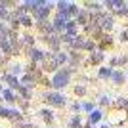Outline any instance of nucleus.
Listing matches in <instances>:
<instances>
[{"instance_id": "423d86ee", "label": "nucleus", "mask_w": 128, "mask_h": 128, "mask_svg": "<svg viewBox=\"0 0 128 128\" xmlns=\"http://www.w3.org/2000/svg\"><path fill=\"white\" fill-rule=\"evenodd\" d=\"M0 117L4 118H17V120H21V113L17 111V109H6V107H0Z\"/></svg>"}, {"instance_id": "a878e982", "label": "nucleus", "mask_w": 128, "mask_h": 128, "mask_svg": "<svg viewBox=\"0 0 128 128\" xmlns=\"http://www.w3.org/2000/svg\"><path fill=\"white\" fill-rule=\"evenodd\" d=\"M80 107H82V109H84V111H94V103H84V105H80Z\"/></svg>"}, {"instance_id": "20e7f679", "label": "nucleus", "mask_w": 128, "mask_h": 128, "mask_svg": "<svg viewBox=\"0 0 128 128\" xmlns=\"http://www.w3.org/2000/svg\"><path fill=\"white\" fill-rule=\"evenodd\" d=\"M27 56H29V59H31V63H42L44 58H46V52H42V50L38 48H29L27 50Z\"/></svg>"}, {"instance_id": "ddd939ff", "label": "nucleus", "mask_w": 128, "mask_h": 128, "mask_svg": "<svg viewBox=\"0 0 128 128\" xmlns=\"http://www.w3.org/2000/svg\"><path fill=\"white\" fill-rule=\"evenodd\" d=\"M102 111H96V109H94V111L90 113V117H88V124H96V122H100V120H102Z\"/></svg>"}, {"instance_id": "4468645a", "label": "nucleus", "mask_w": 128, "mask_h": 128, "mask_svg": "<svg viewBox=\"0 0 128 128\" xmlns=\"http://www.w3.org/2000/svg\"><path fill=\"white\" fill-rule=\"evenodd\" d=\"M40 117L46 120V124H52L54 122V113L50 109H40Z\"/></svg>"}, {"instance_id": "39448f33", "label": "nucleus", "mask_w": 128, "mask_h": 128, "mask_svg": "<svg viewBox=\"0 0 128 128\" xmlns=\"http://www.w3.org/2000/svg\"><path fill=\"white\" fill-rule=\"evenodd\" d=\"M58 61L54 58V54H46V58L42 61V71H58Z\"/></svg>"}, {"instance_id": "a211bd4d", "label": "nucleus", "mask_w": 128, "mask_h": 128, "mask_svg": "<svg viewBox=\"0 0 128 128\" xmlns=\"http://www.w3.org/2000/svg\"><path fill=\"white\" fill-rule=\"evenodd\" d=\"M54 58H56L58 65H61V63H67V59H69V56H67L65 52H58V54H54Z\"/></svg>"}, {"instance_id": "dca6fc26", "label": "nucleus", "mask_w": 128, "mask_h": 128, "mask_svg": "<svg viewBox=\"0 0 128 128\" xmlns=\"http://www.w3.org/2000/svg\"><path fill=\"white\" fill-rule=\"evenodd\" d=\"M102 59H103V52H102V50H98V52H94V54L90 56L88 63H100Z\"/></svg>"}, {"instance_id": "9b49d317", "label": "nucleus", "mask_w": 128, "mask_h": 128, "mask_svg": "<svg viewBox=\"0 0 128 128\" xmlns=\"http://www.w3.org/2000/svg\"><path fill=\"white\" fill-rule=\"evenodd\" d=\"M2 98H4L8 103H16L19 98H17V94H14V90H2Z\"/></svg>"}, {"instance_id": "393cba45", "label": "nucleus", "mask_w": 128, "mask_h": 128, "mask_svg": "<svg viewBox=\"0 0 128 128\" xmlns=\"http://www.w3.org/2000/svg\"><path fill=\"white\" fill-rule=\"evenodd\" d=\"M75 94H76V96H84L86 88H84V86H75Z\"/></svg>"}, {"instance_id": "2f4dec72", "label": "nucleus", "mask_w": 128, "mask_h": 128, "mask_svg": "<svg viewBox=\"0 0 128 128\" xmlns=\"http://www.w3.org/2000/svg\"><path fill=\"white\" fill-rule=\"evenodd\" d=\"M0 92H2V84H0Z\"/></svg>"}, {"instance_id": "6ab92c4d", "label": "nucleus", "mask_w": 128, "mask_h": 128, "mask_svg": "<svg viewBox=\"0 0 128 128\" xmlns=\"http://www.w3.org/2000/svg\"><path fill=\"white\" fill-rule=\"evenodd\" d=\"M17 92L21 94V98H19V100H25V102H29V100H31V90H27V88H23V86H19V88H17Z\"/></svg>"}, {"instance_id": "f3484780", "label": "nucleus", "mask_w": 128, "mask_h": 128, "mask_svg": "<svg viewBox=\"0 0 128 128\" xmlns=\"http://www.w3.org/2000/svg\"><path fill=\"white\" fill-rule=\"evenodd\" d=\"M6 6H14V2H0V19L8 17V8Z\"/></svg>"}, {"instance_id": "2eb2a0df", "label": "nucleus", "mask_w": 128, "mask_h": 128, "mask_svg": "<svg viewBox=\"0 0 128 128\" xmlns=\"http://www.w3.org/2000/svg\"><path fill=\"white\" fill-rule=\"evenodd\" d=\"M111 78H113V82H115V84H122L124 80H126V76H124L122 73H120V71H113Z\"/></svg>"}, {"instance_id": "4be33fe9", "label": "nucleus", "mask_w": 128, "mask_h": 128, "mask_svg": "<svg viewBox=\"0 0 128 128\" xmlns=\"http://www.w3.org/2000/svg\"><path fill=\"white\" fill-rule=\"evenodd\" d=\"M8 32H10V29H8V27H6L4 23H0V42H2V40H6Z\"/></svg>"}, {"instance_id": "cd10ccee", "label": "nucleus", "mask_w": 128, "mask_h": 128, "mask_svg": "<svg viewBox=\"0 0 128 128\" xmlns=\"http://www.w3.org/2000/svg\"><path fill=\"white\" fill-rule=\"evenodd\" d=\"M17 128H34V126L29 124V122H19V124H17Z\"/></svg>"}, {"instance_id": "6e6552de", "label": "nucleus", "mask_w": 128, "mask_h": 128, "mask_svg": "<svg viewBox=\"0 0 128 128\" xmlns=\"http://www.w3.org/2000/svg\"><path fill=\"white\" fill-rule=\"evenodd\" d=\"M76 32H78V25L75 23V19H71V21H67V27H65V34H69V36L75 38Z\"/></svg>"}, {"instance_id": "0eeeda50", "label": "nucleus", "mask_w": 128, "mask_h": 128, "mask_svg": "<svg viewBox=\"0 0 128 128\" xmlns=\"http://www.w3.org/2000/svg\"><path fill=\"white\" fill-rule=\"evenodd\" d=\"M2 80L10 84V90H17V88L21 86V84H19V78H17V76H14V75H10V73H6V75L2 76Z\"/></svg>"}, {"instance_id": "bb28decb", "label": "nucleus", "mask_w": 128, "mask_h": 128, "mask_svg": "<svg viewBox=\"0 0 128 128\" xmlns=\"http://www.w3.org/2000/svg\"><path fill=\"white\" fill-rule=\"evenodd\" d=\"M120 38H122L124 42H128V29H124V31L120 32Z\"/></svg>"}, {"instance_id": "f8f14e48", "label": "nucleus", "mask_w": 128, "mask_h": 128, "mask_svg": "<svg viewBox=\"0 0 128 128\" xmlns=\"http://www.w3.org/2000/svg\"><path fill=\"white\" fill-rule=\"evenodd\" d=\"M17 23H19V25H23V27H27V29H31V27L34 25V19L27 14V16H21V17H19V19H17Z\"/></svg>"}, {"instance_id": "f03ea898", "label": "nucleus", "mask_w": 128, "mask_h": 128, "mask_svg": "<svg viewBox=\"0 0 128 128\" xmlns=\"http://www.w3.org/2000/svg\"><path fill=\"white\" fill-rule=\"evenodd\" d=\"M52 2H42V6H38L36 10L32 12V19L34 21H48V16H50V12H52Z\"/></svg>"}, {"instance_id": "c85d7f7f", "label": "nucleus", "mask_w": 128, "mask_h": 128, "mask_svg": "<svg viewBox=\"0 0 128 128\" xmlns=\"http://www.w3.org/2000/svg\"><path fill=\"white\" fill-rule=\"evenodd\" d=\"M100 103H102V105H107V103H109V98H107V96H103L102 100H100Z\"/></svg>"}, {"instance_id": "1a4fd4ad", "label": "nucleus", "mask_w": 128, "mask_h": 128, "mask_svg": "<svg viewBox=\"0 0 128 128\" xmlns=\"http://www.w3.org/2000/svg\"><path fill=\"white\" fill-rule=\"evenodd\" d=\"M19 44H23V46H25L27 50H29V48H32V46H34V36L27 32V34H23V36L19 38Z\"/></svg>"}, {"instance_id": "aec40b11", "label": "nucleus", "mask_w": 128, "mask_h": 128, "mask_svg": "<svg viewBox=\"0 0 128 128\" xmlns=\"http://www.w3.org/2000/svg\"><path fill=\"white\" fill-rule=\"evenodd\" d=\"M111 75H113L111 67H102L100 69V78H111Z\"/></svg>"}, {"instance_id": "9d476101", "label": "nucleus", "mask_w": 128, "mask_h": 128, "mask_svg": "<svg viewBox=\"0 0 128 128\" xmlns=\"http://www.w3.org/2000/svg\"><path fill=\"white\" fill-rule=\"evenodd\" d=\"M75 23H76V25H88V23H90V16H88V12H78Z\"/></svg>"}, {"instance_id": "412c9836", "label": "nucleus", "mask_w": 128, "mask_h": 128, "mask_svg": "<svg viewBox=\"0 0 128 128\" xmlns=\"http://www.w3.org/2000/svg\"><path fill=\"white\" fill-rule=\"evenodd\" d=\"M69 126H71V128H82V120H80L78 115H75V117L69 120Z\"/></svg>"}, {"instance_id": "f257e3e1", "label": "nucleus", "mask_w": 128, "mask_h": 128, "mask_svg": "<svg viewBox=\"0 0 128 128\" xmlns=\"http://www.w3.org/2000/svg\"><path fill=\"white\" fill-rule=\"evenodd\" d=\"M69 80H71V69L67 67V69H59L54 73L52 80H50V84L56 88V90H59V88H65V86L69 84Z\"/></svg>"}, {"instance_id": "b1692460", "label": "nucleus", "mask_w": 128, "mask_h": 128, "mask_svg": "<svg viewBox=\"0 0 128 128\" xmlns=\"http://www.w3.org/2000/svg\"><path fill=\"white\" fill-rule=\"evenodd\" d=\"M100 38H102V48H105V46L111 44V36H109V34H103V36H100Z\"/></svg>"}, {"instance_id": "c756f323", "label": "nucleus", "mask_w": 128, "mask_h": 128, "mask_svg": "<svg viewBox=\"0 0 128 128\" xmlns=\"http://www.w3.org/2000/svg\"><path fill=\"white\" fill-rule=\"evenodd\" d=\"M82 107H80V103H73V111H80Z\"/></svg>"}, {"instance_id": "5701e85b", "label": "nucleus", "mask_w": 128, "mask_h": 128, "mask_svg": "<svg viewBox=\"0 0 128 128\" xmlns=\"http://www.w3.org/2000/svg\"><path fill=\"white\" fill-rule=\"evenodd\" d=\"M19 73H21V65H10V75H14V76H17L19 75Z\"/></svg>"}, {"instance_id": "7c9ffc66", "label": "nucleus", "mask_w": 128, "mask_h": 128, "mask_svg": "<svg viewBox=\"0 0 128 128\" xmlns=\"http://www.w3.org/2000/svg\"><path fill=\"white\" fill-rule=\"evenodd\" d=\"M100 128H109V126H100Z\"/></svg>"}, {"instance_id": "7ed1b4c3", "label": "nucleus", "mask_w": 128, "mask_h": 128, "mask_svg": "<svg viewBox=\"0 0 128 128\" xmlns=\"http://www.w3.org/2000/svg\"><path fill=\"white\" fill-rule=\"evenodd\" d=\"M44 100L54 107H63L65 105V96H61L59 92H46V94H44Z\"/></svg>"}]
</instances>
